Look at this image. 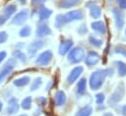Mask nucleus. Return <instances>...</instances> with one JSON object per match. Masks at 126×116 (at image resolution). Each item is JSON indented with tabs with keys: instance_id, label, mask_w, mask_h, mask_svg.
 Segmentation results:
<instances>
[{
	"instance_id": "28",
	"label": "nucleus",
	"mask_w": 126,
	"mask_h": 116,
	"mask_svg": "<svg viewBox=\"0 0 126 116\" xmlns=\"http://www.w3.org/2000/svg\"><path fill=\"white\" fill-rule=\"evenodd\" d=\"M88 40H89V42H90L91 45H93V46H94L96 48H98V47H100L102 45V40L99 39V38H97V37H95L94 35H92V34L89 35Z\"/></svg>"
},
{
	"instance_id": "33",
	"label": "nucleus",
	"mask_w": 126,
	"mask_h": 116,
	"mask_svg": "<svg viewBox=\"0 0 126 116\" xmlns=\"http://www.w3.org/2000/svg\"><path fill=\"white\" fill-rule=\"evenodd\" d=\"M77 31L79 32V34L84 35V34H86V33L88 32V29H87V27H86V25H85V24H82V25L78 28Z\"/></svg>"
},
{
	"instance_id": "4",
	"label": "nucleus",
	"mask_w": 126,
	"mask_h": 116,
	"mask_svg": "<svg viewBox=\"0 0 126 116\" xmlns=\"http://www.w3.org/2000/svg\"><path fill=\"white\" fill-rule=\"evenodd\" d=\"M17 64H18V60L16 58L12 57V58L8 59V61L4 64V66L0 70V84H2L4 82V80L13 72V70L15 69Z\"/></svg>"
},
{
	"instance_id": "16",
	"label": "nucleus",
	"mask_w": 126,
	"mask_h": 116,
	"mask_svg": "<svg viewBox=\"0 0 126 116\" xmlns=\"http://www.w3.org/2000/svg\"><path fill=\"white\" fill-rule=\"evenodd\" d=\"M91 28L96 34L104 35L106 33V27H105V24L102 21H94V22H93L91 24Z\"/></svg>"
},
{
	"instance_id": "13",
	"label": "nucleus",
	"mask_w": 126,
	"mask_h": 116,
	"mask_svg": "<svg viewBox=\"0 0 126 116\" xmlns=\"http://www.w3.org/2000/svg\"><path fill=\"white\" fill-rule=\"evenodd\" d=\"M73 40L71 38H67V39H63L60 44H59V47H58V52L61 56H64L66 54H68V52L72 49L73 47Z\"/></svg>"
},
{
	"instance_id": "40",
	"label": "nucleus",
	"mask_w": 126,
	"mask_h": 116,
	"mask_svg": "<svg viewBox=\"0 0 126 116\" xmlns=\"http://www.w3.org/2000/svg\"><path fill=\"white\" fill-rule=\"evenodd\" d=\"M25 43L24 42H19V43H17L16 44V49H19V50H22V48H24L25 47Z\"/></svg>"
},
{
	"instance_id": "37",
	"label": "nucleus",
	"mask_w": 126,
	"mask_h": 116,
	"mask_svg": "<svg viewBox=\"0 0 126 116\" xmlns=\"http://www.w3.org/2000/svg\"><path fill=\"white\" fill-rule=\"evenodd\" d=\"M120 10H126V0H116Z\"/></svg>"
},
{
	"instance_id": "12",
	"label": "nucleus",
	"mask_w": 126,
	"mask_h": 116,
	"mask_svg": "<svg viewBox=\"0 0 126 116\" xmlns=\"http://www.w3.org/2000/svg\"><path fill=\"white\" fill-rule=\"evenodd\" d=\"M52 33V30L51 29L49 28V26L45 23H39L37 25V28H36V30H35V35L36 37L38 38H42L44 36H47V35H50Z\"/></svg>"
},
{
	"instance_id": "10",
	"label": "nucleus",
	"mask_w": 126,
	"mask_h": 116,
	"mask_svg": "<svg viewBox=\"0 0 126 116\" xmlns=\"http://www.w3.org/2000/svg\"><path fill=\"white\" fill-rule=\"evenodd\" d=\"M64 16H65V20L68 24L70 22L83 20L85 17V14L82 10H72V11H68L66 14H64Z\"/></svg>"
},
{
	"instance_id": "27",
	"label": "nucleus",
	"mask_w": 126,
	"mask_h": 116,
	"mask_svg": "<svg viewBox=\"0 0 126 116\" xmlns=\"http://www.w3.org/2000/svg\"><path fill=\"white\" fill-rule=\"evenodd\" d=\"M41 86H42V78H41V77H36V78L32 82L30 90H31V91H34V90L38 89Z\"/></svg>"
},
{
	"instance_id": "26",
	"label": "nucleus",
	"mask_w": 126,
	"mask_h": 116,
	"mask_svg": "<svg viewBox=\"0 0 126 116\" xmlns=\"http://www.w3.org/2000/svg\"><path fill=\"white\" fill-rule=\"evenodd\" d=\"M12 55H13V57L14 58H16L17 60H20L22 63H27L28 62V58H27V55L23 52V51H21V50H19V49H16L13 53H12Z\"/></svg>"
},
{
	"instance_id": "45",
	"label": "nucleus",
	"mask_w": 126,
	"mask_h": 116,
	"mask_svg": "<svg viewBox=\"0 0 126 116\" xmlns=\"http://www.w3.org/2000/svg\"><path fill=\"white\" fill-rule=\"evenodd\" d=\"M20 2V4H26L27 3V0H18Z\"/></svg>"
},
{
	"instance_id": "43",
	"label": "nucleus",
	"mask_w": 126,
	"mask_h": 116,
	"mask_svg": "<svg viewBox=\"0 0 126 116\" xmlns=\"http://www.w3.org/2000/svg\"><path fill=\"white\" fill-rule=\"evenodd\" d=\"M101 116H114L111 112H103V114Z\"/></svg>"
},
{
	"instance_id": "18",
	"label": "nucleus",
	"mask_w": 126,
	"mask_h": 116,
	"mask_svg": "<svg viewBox=\"0 0 126 116\" xmlns=\"http://www.w3.org/2000/svg\"><path fill=\"white\" fill-rule=\"evenodd\" d=\"M37 15H38V19L40 22H43L45 20H48L49 17L52 15V11L44 6H40L38 11H37Z\"/></svg>"
},
{
	"instance_id": "5",
	"label": "nucleus",
	"mask_w": 126,
	"mask_h": 116,
	"mask_svg": "<svg viewBox=\"0 0 126 116\" xmlns=\"http://www.w3.org/2000/svg\"><path fill=\"white\" fill-rule=\"evenodd\" d=\"M52 58H53V53L51 50L47 49V50H44L43 52L39 53L37 56H36V59H35V64L37 66H40V67H45L47 65L50 64V62L52 61Z\"/></svg>"
},
{
	"instance_id": "30",
	"label": "nucleus",
	"mask_w": 126,
	"mask_h": 116,
	"mask_svg": "<svg viewBox=\"0 0 126 116\" xmlns=\"http://www.w3.org/2000/svg\"><path fill=\"white\" fill-rule=\"evenodd\" d=\"M31 32H32V29L30 26H24L20 31H19V35L21 37H29L31 35Z\"/></svg>"
},
{
	"instance_id": "42",
	"label": "nucleus",
	"mask_w": 126,
	"mask_h": 116,
	"mask_svg": "<svg viewBox=\"0 0 126 116\" xmlns=\"http://www.w3.org/2000/svg\"><path fill=\"white\" fill-rule=\"evenodd\" d=\"M40 114H41V109H40V108L38 107V108H37V109H36V110L34 111L33 115H34V116H38V115H40Z\"/></svg>"
},
{
	"instance_id": "23",
	"label": "nucleus",
	"mask_w": 126,
	"mask_h": 116,
	"mask_svg": "<svg viewBox=\"0 0 126 116\" xmlns=\"http://www.w3.org/2000/svg\"><path fill=\"white\" fill-rule=\"evenodd\" d=\"M92 113H93V107L91 105H88L87 104V105L83 106L82 108H80L76 112L75 116H91Z\"/></svg>"
},
{
	"instance_id": "39",
	"label": "nucleus",
	"mask_w": 126,
	"mask_h": 116,
	"mask_svg": "<svg viewBox=\"0 0 126 116\" xmlns=\"http://www.w3.org/2000/svg\"><path fill=\"white\" fill-rule=\"evenodd\" d=\"M6 56H7V52L6 51H0V64L5 60Z\"/></svg>"
},
{
	"instance_id": "21",
	"label": "nucleus",
	"mask_w": 126,
	"mask_h": 116,
	"mask_svg": "<svg viewBox=\"0 0 126 116\" xmlns=\"http://www.w3.org/2000/svg\"><path fill=\"white\" fill-rule=\"evenodd\" d=\"M80 0H59L57 2V6L62 9H69L78 4Z\"/></svg>"
},
{
	"instance_id": "19",
	"label": "nucleus",
	"mask_w": 126,
	"mask_h": 116,
	"mask_svg": "<svg viewBox=\"0 0 126 116\" xmlns=\"http://www.w3.org/2000/svg\"><path fill=\"white\" fill-rule=\"evenodd\" d=\"M86 89H87V79L86 78H81L79 80V82L77 83L76 92L79 95H83V94L86 93Z\"/></svg>"
},
{
	"instance_id": "34",
	"label": "nucleus",
	"mask_w": 126,
	"mask_h": 116,
	"mask_svg": "<svg viewBox=\"0 0 126 116\" xmlns=\"http://www.w3.org/2000/svg\"><path fill=\"white\" fill-rule=\"evenodd\" d=\"M117 112L122 115V116H126V104L124 105H119L117 107Z\"/></svg>"
},
{
	"instance_id": "6",
	"label": "nucleus",
	"mask_w": 126,
	"mask_h": 116,
	"mask_svg": "<svg viewBox=\"0 0 126 116\" xmlns=\"http://www.w3.org/2000/svg\"><path fill=\"white\" fill-rule=\"evenodd\" d=\"M111 13L114 17V23H115V27L118 30H121L124 27V23H125V20H124V13L120 10V9H117V8H112L111 9Z\"/></svg>"
},
{
	"instance_id": "44",
	"label": "nucleus",
	"mask_w": 126,
	"mask_h": 116,
	"mask_svg": "<svg viewBox=\"0 0 126 116\" xmlns=\"http://www.w3.org/2000/svg\"><path fill=\"white\" fill-rule=\"evenodd\" d=\"M51 85H52V82H51V81H50V82H49V85H48V86H47V85H46V87H45V89H46V91H47V90H49V89H50V87H51Z\"/></svg>"
},
{
	"instance_id": "20",
	"label": "nucleus",
	"mask_w": 126,
	"mask_h": 116,
	"mask_svg": "<svg viewBox=\"0 0 126 116\" xmlns=\"http://www.w3.org/2000/svg\"><path fill=\"white\" fill-rule=\"evenodd\" d=\"M30 82H31V78L29 76H23V77H20V78L14 80L13 84L17 87H23L28 86L30 84Z\"/></svg>"
},
{
	"instance_id": "31",
	"label": "nucleus",
	"mask_w": 126,
	"mask_h": 116,
	"mask_svg": "<svg viewBox=\"0 0 126 116\" xmlns=\"http://www.w3.org/2000/svg\"><path fill=\"white\" fill-rule=\"evenodd\" d=\"M114 53H117V54H120L124 57H126V47H124L123 45H116L114 47Z\"/></svg>"
},
{
	"instance_id": "2",
	"label": "nucleus",
	"mask_w": 126,
	"mask_h": 116,
	"mask_svg": "<svg viewBox=\"0 0 126 116\" xmlns=\"http://www.w3.org/2000/svg\"><path fill=\"white\" fill-rule=\"evenodd\" d=\"M85 50L81 46L72 47V49L67 54V60L71 64H79L85 59Z\"/></svg>"
},
{
	"instance_id": "22",
	"label": "nucleus",
	"mask_w": 126,
	"mask_h": 116,
	"mask_svg": "<svg viewBox=\"0 0 126 116\" xmlns=\"http://www.w3.org/2000/svg\"><path fill=\"white\" fill-rule=\"evenodd\" d=\"M17 11V5L16 4H9L7 6L4 7L3 9V16L6 17L7 19H9L12 15H14Z\"/></svg>"
},
{
	"instance_id": "15",
	"label": "nucleus",
	"mask_w": 126,
	"mask_h": 116,
	"mask_svg": "<svg viewBox=\"0 0 126 116\" xmlns=\"http://www.w3.org/2000/svg\"><path fill=\"white\" fill-rule=\"evenodd\" d=\"M20 105L18 102V99L16 97H11L8 100V104H7V108H6V113L9 115H14L19 111Z\"/></svg>"
},
{
	"instance_id": "7",
	"label": "nucleus",
	"mask_w": 126,
	"mask_h": 116,
	"mask_svg": "<svg viewBox=\"0 0 126 116\" xmlns=\"http://www.w3.org/2000/svg\"><path fill=\"white\" fill-rule=\"evenodd\" d=\"M29 15H30V11L29 9H23L21 10L20 12H18L12 19V24L16 25V26H23L28 18H29Z\"/></svg>"
},
{
	"instance_id": "36",
	"label": "nucleus",
	"mask_w": 126,
	"mask_h": 116,
	"mask_svg": "<svg viewBox=\"0 0 126 116\" xmlns=\"http://www.w3.org/2000/svg\"><path fill=\"white\" fill-rule=\"evenodd\" d=\"M36 102H37V104H38L39 106H44V105L46 104L47 100H46L45 97H43V96H39V97L36 98Z\"/></svg>"
},
{
	"instance_id": "14",
	"label": "nucleus",
	"mask_w": 126,
	"mask_h": 116,
	"mask_svg": "<svg viewBox=\"0 0 126 116\" xmlns=\"http://www.w3.org/2000/svg\"><path fill=\"white\" fill-rule=\"evenodd\" d=\"M84 71V67L83 66H76L74 69H72V71L69 73L68 77H67V82L69 85H72L74 84L78 79L79 77L82 75Z\"/></svg>"
},
{
	"instance_id": "3",
	"label": "nucleus",
	"mask_w": 126,
	"mask_h": 116,
	"mask_svg": "<svg viewBox=\"0 0 126 116\" xmlns=\"http://www.w3.org/2000/svg\"><path fill=\"white\" fill-rule=\"evenodd\" d=\"M124 93H125V87H124V84L123 83H120L117 85V87H115L114 91L111 93V95L109 96L108 98V105L110 106H115L116 104H118L123 96H124Z\"/></svg>"
},
{
	"instance_id": "8",
	"label": "nucleus",
	"mask_w": 126,
	"mask_h": 116,
	"mask_svg": "<svg viewBox=\"0 0 126 116\" xmlns=\"http://www.w3.org/2000/svg\"><path fill=\"white\" fill-rule=\"evenodd\" d=\"M99 60H100V56L94 50L88 51V53H87V55L85 56V59H84L85 64L89 67H93V66L96 65L99 62Z\"/></svg>"
},
{
	"instance_id": "32",
	"label": "nucleus",
	"mask_w": 126,
	"mask_h": 116,
	"mask_svg": "<svg viewBox=\"0 0 126 116\" xmlns=\"http://www.w3.org/2000/svg\"><path fill=\"white\" fill-rule=\"evenodd\" d=\"M94 97H95V102H96V104H97V105L102 104V103H103V101H104V99H105L104 93H102V92H98V93H96Z\"/></svg>"
},
{
	"instance_id": "29",
	"label": "nucleus",
	"mask_w": 126,
	"mask_h": 116,
	"mask_svg": "<svg viewBox=\"0 0 126 116\" xmlns=\"http://www.w3.org/2000/svg\"><path fill=\"white\" fill-rule=\"evenodd\" d=\"M32 96H27V97H25V98L22 100L21 106H22L23 109H25V110H29V109L32 108Z\"/></svg>"
},
{
	"instance_id": "35",
	"label": "nucleus",
	"mask_w": 126,
	"mask_h": 116,
	"mask_svg": "<svg viewBox=\"0 0 126 116\" xmlns=\"http://www.w3.org/2000/svg\"><path fill=\"white\" fill-rule=\"evenodd\" d=\"M8 39V33L4 30L0 31V43H4L6 42V40Z\"/></svg>"
},
{
	"instance_id": "1",
	"label": "nucleus",
	"mask_w": 126,
	"mask_h": 116,
	"mask_svg": "<svg viewBox=\"0 0 126 116\" xmlns=\"http://www.w3.org/2000/svg\"><path fill=\"white\" fill-rule=\"evenodd\" d=\"M114 73V70L112 68H105V69H97L95 71H94L91 76H90V79H89V85H90V87L92 90H97L99 89L106 77H111Z\"/></svg>"
},
{
	"instance_id": "11",
	"label": "nucleus",
	"mask_w": 126,
	"mask_h": 116,
	"mask_svg": "<svg viewBox=\"0 0 126 116\" xmlns=\"http://www.w3.org/2000/svg\"><path fill=\"white\" fill-rule=\"evenodd\" d=\"M86 7L90 10V15L93 19H98L101 16V9L95 1H89L86 3Z\"/></svg>"
},
{
	"instance_id": "47",
	"label": "nucleus",
	"mask_w": 126,
	"mask_h": 116,
	"mask_svg": "<svg viewBox=\"0 0 126 116\" xmlns=\"http://www.w3.org/2000/svg\"><path fill=\"white\" fill-rule=\"evenodd\" d=\"M19 116H29V115H27V114H22V115H19Z\"/></svg>"
},
{
	"instance_id": "48",
	"label": "nucleus",
	"mask_w": 126,
	"mask_h": 116,
	"mask_svg": "<svg viewBox=\"0 0 126 116\" xmlns=\"http://www.w3.org/2000/svg\"><path fill=\"white\" fill-rule=\"evenodd\" d=\"M125 35H126V29H125Z\"/></svg>"
},
{
	"instance_id": "46",
	"label": "nucleus",
	"mask_w": 126,
	"mask_h": 116,
	"mask_svg": "<svg viewBox=\"0 0 126 116\" xmlns=\"http://www.w3.org/2000/svg\"><path fill=\"white\" fill-rule=\"evenodd\" d=\"M2 109H3V103H2V101H0V112L2 111Z\"/></svg>"
},
{
	"instance_id": "9",
	"label": "nucleus",
	"mask_w": 126,
	"mask_h": 116,
	"mask_svg": "<svg viewBox=\"0 0 126 116\" xmlns=\"http://www.w3.org/2000/svg\"><path fill=\"white\" fill-rule=\"evenodd\" d=\"M43 46H44V41L41 39H36V40H33L32 42H31L28 46V53H29L30 58L34 57L36 55L37 51L39 49H41Z\"/></svg>"
},
{
	"instance_id": "17",
	"label": "nucleus",
	"mask_w": 126,
	"mask_h": 116,
	"mask_svg": "<svg viewBox=\"0 0 126 116\" xmlns=\"http://www.w3.org/2000/svg\"><path fill=\"white\" fill-rule=\"evenodd\" d=\"M66 100H67V97H66V93L63 91V90H57L54 94V102L57 106H63L65 105L66 103Z\"/></svg>"
},
{
	"instance_id": "41",
	"label": "nucleus",
	"mask_w": 126,
	"mask_h": 116,
	"mask_svg": "<svg viewBox=\"0 0 126 116\" xmlns=\"http://www.w3.org/2000/svg\"><path fill=\"white\" fill-rule=\"evenodd\" d=\"M7 21V18L4 16H0V26H3Z\"/></svg>"
},
{
	"instance_id": "25",
	"label": "nucleus",
	"mask_w": 126,
	"mask_h": 116,
	"mask_svg": "<svg viewBox=\"0 0 126 116\" xmlns=\"http://www.w3.org/2000/svg\"><path fill=\"white\" fill-rule=\"evenodd\" d=\"M67 24L66 20H65V16L64 14H58L55 18V21H54V26L56 29H61L63 26H65Z\"/></svg>"
},
{
	"instance_id": "24",
	"label": "nucleus",
	"mask_w": 126,
	"mask_h": 116,
	"mask_svg": "<svg viewBox=\"0 0 126 116\" xmlns=\"http://www.w3.org/2000/svg\"><path fill=\"white\" fill-rule=\"evenodd\" d=\"M117 68V74L119 77H125L126 76V64L123 61H115L114 62Z\"/></svg>"
},
{
	"instance_id": "38",
	"label": "nucleus",
	"mask_w": 126,
	"mask_h": 116,
	"mask_svg": "<svg viewBox=\"0 0 126 116\" xmlns=\"http://www.w3.org/2000/svg\"><path fill=\"white\" fill-rule=\"evenodd\" d=\"M46 0H32V4L33 5V6H43V4H44V2H45Z\"/></svg>"
}]
</instances>
